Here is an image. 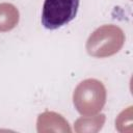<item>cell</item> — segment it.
I'll use <instances>...</instances> for the list:
<instances>
[{
	"instance_id": "1",
	"label": "cell",
	"mask_w": 133,
	"mask_h": 133,
	"mask_svg": "<svg viewBox=\"0 0 133 133\" xmlns=\"http://www.w3.org/2000/svg\"><path fill=\"white\" fill-rule=\"evenodd\" d=\"M125 33L116 25L109 24L97 28L86 41L87 53L97 58H105L116 54L124 46Z\"/></svg>"
},
{
	"instance_id": "5",
	"label": "cell",
	"mask_w": 133,
	"mask_h": 133,
	"mask_svg": "<svg viewBox=\"0 0 133 133\" xmlns=\"http://www.w3.org/2000/svg\"><path fill=\"white\" fill-rule=\"evenodd\" d=\"M20 20L18 8L7 2L0 3V32H7L14 29Z\"/></svg>"
},
{
	"instance_id": "3",
	"label": "cell",
	"mask_w": 133,
	"mask_h": 133,
	"mask_svg": "<svg viewBox=\"0 0 133 133\" xmlns=\"http://www.w3.org/2000/svg\"><path fill=\"white\" fill-rule=\"evenodd\" d=\"M79 0H45L42 11V24L45 28L54 30L75 19Z\"/></svg>"
},
{
	"instance_id": "2",
	"label": "cell",
	"mask_w": 133,
	"mask_h": 133,
	"mask_svg": "<svg viewBox=\"0 0 133 133\" xmlns=\"http://www.w3.org/2000/svg\"><path fill=\"white\" fill-rule=\"evenodd\" d=\"M76 110L83 116L100 113L106 103V88L104 84L94 78L81 81L73 94Z\"/></svg>"
},
{
	"instance_id": "4",
	"label": "cell",
	"mask_w": 133,
	"mask_h": 133,
	"mask_svg": "<svg viewBox=\"0 0 133 133\" xmlns=\"http://www.w3.org/2000/svg\"><path fill=\"white\" fill-rule=\"evenodd\" d=\"M37 132H68L72 131L68 121L54 111H45L41 113L36 121Z\"/></svg>"
},
{
	"instance_id": "6",
	"label": "cell",
	"mask_w": 133,
	"mask_h": 133,
	"mask_svg": "<svg viewBox=\"0 0 133 133\" xmlns=\"http://www.w3.org/2000/svg\"><path fill=\"white\" fill-rule=\"evenodd\" d=\"M105 123V115L102 113H98L90 116H83L78 118L75 122L74 129L78 133L82 132H98L101 130Z\"/></svg>"
}]
</instances>
